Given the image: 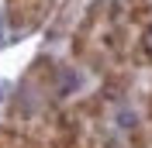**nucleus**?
<instances>
[{"instance_id":"20e7f679","label":"nucleus","mask_w":152,"mask_h":148,"mask_svg":"<svg viewBox=\"0 0 152 148\" xmlns=\"http://www.w3.org/2000/svg\"><path fill=\"white\" fill-rule=\"evenodd\" d=\"M124 21H132V24H138V28L152 24V0H128Z\"/></svg>"},{"instance_id":"7ed1b4c3","label":"nucleus","mask_w":152,"mask_h":148,"mask_svg":"<svg viewBox=\"0 0 152 148\" xmlns=\"http://www.w3.org/2000/svg\"><path fill=\"white\" fill-rule=\"evenodd\" d=\"M128 62L132 65H152V24H145L138 41L128 48Z\"/></svg>"},{"instance_id":"423d86ee","label":"nucleus","mask_w":152,"mask_h":148,"mask_svg":"<svg viewBox=\"0 0 152 148\" xmlns=\"http://www.w3.org/2000/svg\"><path fill=\"white\" fill-rule=\"evenodd\" d=\"M149 145H152V124H149Z\"/></svg>"},{"instance_id":"f257e3e1","label":"nucleus","mask_w":152,"mask_h":148,"mask_svg":"<svg viewBox=\"0 0 152 148\" xmlns=\"http://www.w3.org/2000/svg\"><path fill=\"white\" fill-rule=\"evenodd\" d=\"M132 90V76L124 73V69H107L104 76H100V96H104L107 103H118V100H124V93Z\"/></svg>"},{"instance_id":"39448f33","label":"nucleus","mask_w":152,"mask_h":148,"mask_svg":"<svg viewBox=\"0 0 152 148\" xmlns=\"http://www.w3.org/2000/svg\"><path fill=\"white\" fill-rule=\"evenodd\" d=\"M124 148H152L149 145V128L132 124V128H128V138H124Z\"/></svg>"},{"instance_id":"f03ea898","label":"nucleus","mask_w":152,"mask_h":148,"mask_svg":"<svg viewBox=\"0 0 152 148\" xmlns=\"http://www.w3.org/2000/svg\"><path fill=\"white\" fill-rule=\"evenodd\" d=\"M73 110L83 117V124H86V120L100 124V120L107 117V100L100 96V93H90V96H80V100L73 103Z\"/></svg>"}]
</instances>
